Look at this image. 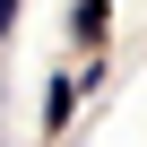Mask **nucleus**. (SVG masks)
I'll use <instances>...</instances> for the list:
<instances>
[{
    "mask_svg": "<svg viewBox=\"0 0 147 147\" xmlns=\"http://www.w3.org/2000/svg\"><path fill=\"white\" fill-rule=\"evenodd\" d=\"M69 104H78V78H52V87H43V130H61Z\"/></svg>",
    "mask_w": 147,
    "mask_h": 147,
    "instance_id": "obj_1",
    "label": "nucleus"
},
{
    "mask_svg": "<svg viewBox=\"0 0 147 147\" xmlns=\"http://www.w3.org/2000/svg\"><path fill=\"white\" fill-rule=\"evenodd\" d=\"M104 9H113V0H78V35H87V43L104 35Z\"/></svg>",
    "mask_w": 147,
    "mask_h": 147,
    "instance_id": "obj_2",
    "label": "nucleus"
},
{
    "mask_svg": "<svg viewBox=\"0 0 147 147\" xmlns=\"http://www.w3.org/2000/svg\"><path fill=\"white\" fill-rule=\"evenodd\" d=\"M9 26H18V0H0V35H9Z\"/></svg>",
    "mask_w": 147,
    "mask_h": 147,
    "instance_id": "obj_3",
    "label": "nucleus"
}]
</instances>
